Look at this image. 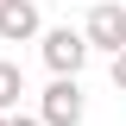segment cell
Instances as JSON below:
<instances>
[{
  "label": "cell",
  "instance_id": "6da1fadb",
  "mask_svg": "<svg viewBox=\"0 0 126 126\" xmlns=\"http://www.w3.org/2000/svg\"><path fill=\"white\" fill-rule=\"evenodd\" d=\"M38 57H44L50 76H82V63H88L94 50H88V38H82L76 25H50V32H38Z\"/></svg>",
  "mask_w": 126,
  "mask_h": 126
},
{
  "label": "cell",
  "instance_id": "7a4b0ae2",
  "mask_svg": "<svg viewBox=\"0 0 126 126\" xmlns=\"http://www.w3.org/2000/svg\"><path fill=\"white\" fill-rule=\"evenodd\" d=\"M38 120L44 126H82L88 120V94L76 76H50V88L38 94Z\"/></svg>",
  "mask_w": 126,
  "mask_h": 126
},
{
  "label": "cell",
  "instance_id": "3957f363",
  "mask_svg": "<svg viewBox=\"0 0 126 126\" xmlns=\"http://www.w3.org/2000/svg\"><path fill=\"white\" fill-rule=\"evenodd\" d=\"M82 38L88 50H126V6L120 0H88V19H82Z\"/></svg>",
  "mask_w": 126,
  "mask_h": 126
},
{
  "label": "cell",
  "instance_id": "277c9868",
  "mask_svg": "<svg viewBox=\"0 0 126 126\" xmlns=\"http://www.w3.org/2000/svg\"><path fill=\"white\" fill-rule=\"evenodd\" d=\"M38 32H44L38 0H0V38L6 44H38Z\"/></svg>",
  "mask_w": 126,
  "mask_h": 126
},
{
  "label": "cell",
  "instance_id": "5b68a950",
  "mask_svg": "<svg viewBox=\"0 0 126 126\" xmlns=\"http://www.w3.org/2000/svg\"><path fill=\"white\" fill-rule=\"evenodd\" d=\"M19 94H25V69H19L13 57H0V113H13Z\"/></svg>",
  "mask_w": 126,
  "mask_h": 126
},
{
  "label": "cell",
  "instance_id": "8992f818",
  "mask_svg": "<svg viewBox=\"0 0 126 126\" xmlns=\"http://www.w3.org/2000/svg\"><path fill=\"white\" fill-rule=\"evenodd\" d=\"M107 82L126 94V50H113V57H107Z\"/></svg>",
  "mask_w": 126,
  "mask_h": 126
},
{
  "label": "cell",
  "instance_id": "52a82bcc",
  "mask_svg": "<svg viewBox=\"0 0 126 126\" xmlns=\"http://www.w3.org/2000/svg\"><path fill=\"white\" fill-rule=\"evenodd\" d=\"M6 126H44V120H38V113H19V107H13V113H6Z\"/></svg>",
  "mask_w": 126,
  "mask_h": 126
},
{
  "label": "cell",
  "instance_id": "ba28073f",
  "mask_svg": "<svg viewBox=\"0 0 126 126\" xmlns=\"http://www.w3.org/2000/svg\"><path fill=\"white\" fill-rule=\"evenodd\" d=\"M0 126H6V113H0Z\"/></svg>",
  "mask_w": 126,
  "mask_h": 126
}]
</instances>
